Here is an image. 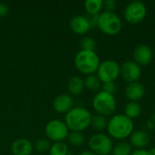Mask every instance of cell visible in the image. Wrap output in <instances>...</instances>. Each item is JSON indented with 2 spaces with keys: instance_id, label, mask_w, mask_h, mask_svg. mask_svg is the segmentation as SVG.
<instances>
[{
  "instance_id": "obj_1",
  "label": "cell",
  "mask_w": 155,
  "mask_h": 155,
  "mask_svg": "<svg viewBox=\"0 0 155 155\" xmlns=\"http://www.w3.org/2000/svg\"><path fill=\"white\" fill-rule=\"evenodd\" d=\"M108 134L111 138L118 141H124L134 131V121L124 114H114L108 120L107 128Z\"/></svg>"
},
{
  "instance_id": "obj_2",
  "label": "cell",
  "mask_w": 155,
  "mask_h": 155,
  "mask_svg": "<svg viewBox=\"0 0 155 155\" xmlns=\"http://www.w3.org/2000/svg\"><path fill=\"white\" fill-rule=\"evenodd\" d=\"M92 114L84 107L72 108L64 116V124L72 132H83L91 126Z\"/></svg>"
},
{
  "instance_id": "obj_3",
  "label": "cell",
  "mask_w": 155,
  "mask_h": 155,
  "mask_svg": "<svg viewBox=\"0 0 155 155\" xmlns=\"http://www.w3.org/2000/svg\"><path fill=\"white\" fill-rule=\"evenodd\" d=\"M100 58L95 51H79L74 57V65L83 74L90 75L97 72L100 65Z\"/></svg>"
},
{
  "instance_id": "obj_4",
  "label": "cell",
  "mask_w": 155,
  "mask_h": 155,
  "mask_svg": "<svg viewBox=\"0 0 155 155\" xmlns=\"http://www.w3.org/2000/svg\"><path fill=\"white\" fill-rule=\"evenodd\" d=\"M92 106L96 112V114L107 117L114 115L117 103L114 94H108L104 91H99L93 98Z\"/></svg>"
},
{
  "instance_id": "obj_5",
  "label": "cell",
  "mask_w": 155,
  "mask_h": 155,
  "mask_svg": "<svg viewBox=\"0 0 155 155\" xmlns=\"http://www.w3.org/2000/svg\"><path fill=\"white\" fill-rule=\"evenodd\" d=\"M97 27L104 35H115L121 32L123 22L120 16L114 12L104 11L98 16Z\"/></svg>"
},
{
  "instance_id": "obj_6",
  "label": "cell",
  "mask_w": 155,
  "mask_h": 155,
  "mask_svg": "<svg viewBox=\"0 0 155 155\" xmlns=\"http://www.w3.org/2000/svg\"><path fill=\"white\" fill-rule=\"evenodd\" d=\"M87 144L90 151L96 155H110L114 147L112 138L103 133H96L91 135Z\"/></svg>"
},
{
  "instance_id": "obj_7",
  "label": "cell",
  "mask_w": 155,
  "mask_h": 155,
  "mask_svg": "<svg viewBox=\"0 0 155 155\" xmlns=\"http://www.w3.org/2000/svg\"><path fill=\"white\" fill-rule=\"evenodd\" d=\"M147 15V7L142 1H133L129 3L124 10V20L131 25L140 24Z\"/></svg>"
},
{
  "instance_id": "obj_8",
  "label": "cell",
  "mask_w": 155,
  "mask_h": 155,
  "mask_svg": "<svg viewBox=\"0 0 155 155\" xmlns=\"http://www.w3.org/2000/svg\"><path fill=\"white\" fill-rule=\"evenodd\" d=\"M121 66L114 60H105L102 62L97 69L96 75L102 84L115 82L120 76Z\"/></svg>"
},
{
  "instance_id": "obj_9",
  "label": "cell",
  "mask_w": 155,
  "mask_h": 155,
  "mask_svg": "<svg viewBox=\"0 0 155 155\" xmlns=\"http://www.w3.org/2000/svg\"><path fill=\"white\" fill-rule=\"evenodd\" d=\"M45 132L48 140L54 143L64 142L65 139H67L69 134V129L64 122L56 119L51 120L46 124Z\"/></svg>"
},
{
  "instance_id": "obj_10",
  "label": "cell",
  "mask_w": 155,
  "mask_h": 155,
  "mask_svg": "<svg viewBox=\"0 0 155 155\" xmlns=\"http://www.w3.org/2000/svg\"><path fill=\"white\" fill-rule=\"evenodd\" d=\"M120 75L127 84L135 83L142 76V68L135 62L127 61L121 65Z\"/></svg>"
},
{
  "instance_id": "obj_11",
  "label": "cell",
  "mask_w": 155,
  "mask_h": 155,
  "mask_svg": "<svg viewBox=\"0 0 155 155\" xmlns=\"http://www.w3.org/2000/svg\"><path fill=\"white\" fill-rule=\"evenodd\" d=\"M134 62H135L138 65L146 66L150 64L153 59V51L150 46L144 44L138 45L133 52Z\"/></svg>"
},
{
  "instance_id": "obj_12",
  "label": "cell",
  "mask_w": 155,
  "mask_h": 155,
  "mask_svg": "<svg viewBox=\"0 0 155 155\" xmlns=\"http://www.w3.org/2000/svg\"><path fill=\"white\" fill-rule=\"evenodd\" d=\"M69 27L71 31L76 35H83L88 33L91 29L90 22L88 17L84 15H74L69 22Z\"/></svg>"
},
{
  "instance_id": "obj_13",
  "label": "cell",
  "mask_w": 155,
  "mask_h": 155,
  "mask_svg": "<svg viewBox=\"0 0 155 155\" xmlns=\"http://www.w3.org/2000/svg\"><path fill=\"white\" fill-rule=\"evenodd\" d=\"M74 102L72 95L61 94L54 98L53 107L58 114H67L72 108H74Z\"/></svg>"
},
{
  "instance_id": "obj_14",
  "label": "cell",
  "mask_w": 155,
  "mask_h": 155,
  "mask_svg": "<svg viewBox=\"0 0 155 155\" xmlns=\"http://www.w3.org/2000/svg\"><path fill=\"white\" fill-rule=\"evenodd\" d=\"M129 138V143L135 149H145L151 142V136L149 133L144 130L134 131Z\"/></svg>"
},
{
  "instance_id": "obj_15",
  "label": "cell",
  "mask_w": 155,
  "mask_h": 155,
  "mask_svg": "<svg viewBox=\"0 0 155 155\" xmlns=\"http://www.w3.org/2000/svg\"><path fill=\"white\" fill-rule=\"evenodd\" d=\"M124 94L130 102H137L142 100L145 94V87L139 82L128 84L124 90Z\"/></svg>"
},
{
  "instance_id": "obj_16",
  "label": "cell",
  "mask_w": 155,
  "mask_h": 155,
  "mask_svg": "<svg viewBox=\"0 0 155 155\" xmlns=\"http://www.w3.org/2000/svg\"><path fill=\"white\" fill-rule=\"evenodd\" d=\"M33 150V143L25 138H19L11 144V153L13 155H31Z\"/></svg>"
},
{
  "instance_id": "obj_17",
  "label": "cell",
  "mask_w": 155,
  "mask_h": 155,
  "mask_svg": "<svg viewBox=\"0 0 155 155\" xmlns=\"http://www.w3.org/2000/svg\"><path fill=\"white\" fill-rule=\"evenodd\" d=\"M85 89L84 81L82 77L78 75L72 76L67 83V90L73 96H78L84 93Z\"/></svg>"
},
{
  "instance_id": "obj_18",
  "label": "cell",
  "mask_w": 155,
  "mask_h": 155,
  "mask_svg": "<svg viewBox=\"0 0 155 155\" xmlns=\"http://www.w3.org/2000/svg\"><path fill=\"white\" fill-rule=\"evenodd\" d=\"M104 8V1L102 0H86L84 2V9L90 15H99Z\"/></svg>"
},
{
  "instance_id": "obj_19",
  "label": "cell",
  "mask_w": 155,
  "mask_h": 155,
  "mask_svg": "<svg viewBox=\"0 0 155 155\" xmlns=\"http://www.w3.org/2000/svg\"><path fill=\"white\" fill-rule=\"evenodd\" d=\"M142 114V106L137 102H129L124 106V115L131 120L137 119Z\"/></svg>"
},
{
  "instance_id": "obj_20",
  "label": "cell",
  "mask_w": 155,
  "mask_h": 155,
  "mask_svg": "<svg viewBox=\"0 0 155 155\" xmlns=\"http://www.w3.org/2000/svg\"><path fill=\"white\" fill-rule=\"evenodd\" d=\"M133 153L132 145L126 141H120L113 147L112 155H131Z\"/></svg>"
},
{
  "instance_id": "obj_21",
  "label": "cell",
  "mask_w": 155,
  "mask_h": 155,
  "mask_svg": "<svg viewBox=\"0 0 155 155\" xmlns=\"http://www.w3.org/2000/svg\"><path fill=\"white\" fill-rule=\"evenodd\" d=\"M84 81V86L86 89L93 91V92H97L99 91V89L101 88L102 83L99 80V78L97 77L96 74H90V75H86Z\"/></svg>"
},
{
  "instance_id": "obj_22",
  "label": "cell",
  "mask_w": 155,
  "mask_h": 155,
  "mask_svg": "<svg viewBox=\"0 0 155 155\" xmlns=\"http://www.w3.org/2000/svg\"><path fill=\"white\" fill-rule=\"evenodd\" d=\"M107 124H108V120L104 116L99 114H95L92 116L91 126L98 133L105 130L107 128Z\"/></svg>"
},
{
  "instance_id": "obj_23",
  "label": "cell",
  "mask_w": 155,
  "mask_h": 155,
  "mask_svg": "<svg viewBox=\"0 0 155 155\" xmlns=\"http://www.w3.org/2000/svg\"><path fill=\"white\" fill-rule=\"evenodd\" d=\"M67 140L70 145L74 147H80L85 142V137L82 132H71L67 136Z\"/></svg>"
},
{
  "instance_id": "obj_24",
  "label": "cell",
  "mask_w": 155,
  "mask_h": 155,
  "mask_svg": "<svg viewBox=\"0 0 155 155\" xmlns=\"http://www.w3.org/2000/svg\"><path fill=\"white\" fill-rule=\"evenodd\" d=\"M48 153L49 155H68L69 153L68 145L64 142L54 143L51 145Z\"/></svg>"
},
{
  "instance_id": "obj_25",
  "label": "cell",
  "mask_w": 155,
  "mask_h": 155,
  "mask_svg": "<svg viewBox=\"0 0 155 155\" xmlns=\"http://www.w3.org/2000/svg\"><path fill=\"white\" fill-rule=\"evenodd\" d=\"M34 147L39 153H46L49 151L51 147V143L48 139L41 138L35 142V143L34 144Z\"/></svg>"
},
{
  "instance_id": "obj_26",
  "label": "cell",
  "mask_w": 155,
  "mask_h": 155,
  "mask_svg": "<svg viewBox=\"0 0 155 155\" xmlns=\"http://www.w3.org/2000/svg\"><path fill=\"white\" fill-rule=\"evenodd\" d=\"M80 45H81V50H86V51H94L96 48V42L94 38L89 37V36H85L84 37L81 42H80Z\"/></svg>"
},
{
  "instance_id": "obj_27",
  "label": "cell",
  "mask_w": 155,
  "mask_h": 155,
  "mask_svg": "<svg viewBox=\"0 0 155 155\" xmlns=\"http://www.w3.org/2000/svg\"><path fill=\"white\" fill-rule=\"evenodd\" d=\"M116 90H117V87H116V84L114 82L104 83L102 85V91H104V92L111 94H114V95L116 93Z\"/></svg>"
},
{
  "instance_id": "obj_28",
  "label": "cell",
  "mask_w": 155,
  "mask_h": 155,
  "mask_svg": "<svg viewBox=\"0 0 155 155\" xmlns=\"http://www.w3.org/2000/svg\"><path fill=\"white\" fill-rule=\"evenodd\" d=\"M117 3L115 0H105L104 1V8L107 12H114V10L116 8Z\"/></svg>"
},
{
  "instance_id": "obj_29",
  "label": "cell",
  "mask_w": 155,
  "mask_h": 155,
  "mask_svg": "<svg viewBox=\"0 0 155 155\" xmlns=\"http://www.w3.org/2000/svg\"><path fill=\"white\" fill-rule=\"evenodd\" d=\"M9 12V7L6 4L0 2V17L5 16Z\"/></svg>"
},
{
  "instance_id": "obj_30",
  "label": "cell",
  "mask_w": 155,
  "mask_h": 155,
  "mask_svg": "<svg viewBox=\"0 0 155 155\" xmlns=\"http://www.w3.org/2000/svg\"><path fill=\"white\" fill-rule=\"evenodd\" d=\"M131 155H152V153L147 149H135L133 150V153Z\"/></svg>"
},
{
  "instance_id": "obj_31",
  "label": "cell",
  "mask_w": 155,
  "mask_h": 155,
  "mask_svg": "<svg viewBox=\"0 0 155 155\" xmlns=\"http://www.w3.org/2000/svg\"><path fill=\"white\" fill-rule=\"evenodd\" d=\"M98 16H99V15H93V16H90V17L88 18V19H89V22H90L91 28H92V27H97Z\"/></svg>"
},
{
  "instance_id": "obj_32",
  "label": "cell",
  "mask_w": 155,
  "mask_h": 155,
  "mask_svg": "<svg viewBox=\"0 0 155 155\" xmlns=\"http://www.w3.org/2000/svg\"><path fill=\"white\" fill-rule=\"evenodd\" d=\"M155 127V124L153 123V122H151V121H148L147 123H146V128L148 129V130H153Z\"/></svg>"
},
{
  "instance_id": "obj_33",
  "label": "cell",
  "mask_w": 155,
  "mask_h": 155,
  "mask_svg": "<svg viewBox=\"0 0 155 155\" xmlns=\"http://www.w3.org/2000/svg\"><path fill=\"white\" fill-rule=\"evenodd\" d=\"M79 155H96L94 153H93V152H91L90 150L89 151H84V152H82Z\"/></svg>"
},
{
  "instance_id": "obj_34",
  "label": "cell",
  "mask_w": 155,
  "mask_h": 155,
  "mask_svg": "<svg viewBox=\"0 0 155 155\" xmlns=\"http://www.w3.org/2000/svg\"><path fill=\"white\" fill-rule=\"evenodd\" d=\"M150 121H151V122H153V123L155 124V113L154 114H153L152 118H151V120H150Z\"/></svg>"
},
{
  "instance_id": "obj_35",
  "label": "cell",
  "mask_w": 155,
  "mask_h": 155,
  "mask_svg": "<svg viewBox=\"0 0 155 155\" xmlns=\"http://www.w3.org/2000/svg\"><path fill=\"white\" fill-rule=\"evenodd\" d=\"M150 152H151L152 155H155V147L154 148H152V149L150 150Z\"/></svg>"
},
{
  "instance_id": "obj_36",
  "label": "cell",
  "mask_w": 155,
  "mask_h": 155,
  "mask_svg": "<svg viewBox=\"0 0 155 155\" xmlns=\"http://www.w3.org/2000/svg\"><path fill=\"white\" fill-rule=\"evenodd\" d=\"M68 155H74V154H72V153H68Z\"/></svg>"
},
{
  "instance_id": "obj_37",
  "label": "cell",
  "mask_w": 155,
  "mask_h": 155,
  "mask_svg": "<svg viewBox=\"0 0 155 155\" xmlns=\"http://www.w3.org/2000/svg\"><path fill=\"white\" fill-rule=\"evenodd\" d=\"M153 53H154V54H155V47H154V51H153Z\"/></svg>"
},
{
  "instance_id": "obj_38",
  "label": "cell",
  "mask_w": 155,
  "mask_h": 155,
  "mask_svg": "<svg viewBox=\"0 0 155 155\" xmlns=\"http://www.w3.org/2000/svg\"><path fill=\"white\" fill-rule=\"evenodd\" d=\"M110 155H111V154H110Z\"/></svg>"
}]
</instances>
